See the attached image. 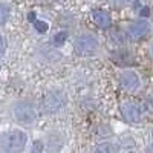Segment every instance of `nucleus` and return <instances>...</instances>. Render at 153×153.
Segmentation results:
<instances>
[{
  "mask_svg": "<svg viewBox=\"0 0 153 153\" xmlns=\"http://www.w3.org/2000/svg\"><path fill=\"white\" fill-rule=\"evenodd\" d=\"M12 117L20 124H31L37 118V107L31 101H19L12 107Z\"/></svg>",
  "mask_w": 153,
  "mask_h": 153,
  "instance_id": "7ed1b4c3",
  "label": "nucleus"
},
{
  "mask_svg": "<svg viewBox=\"0 0 153 153\" xmlns=\"http://www.w3.org/2000/svg\"><path fill=\"white\" fill-rule=\"evenodd\" d=\"M121 115L129 123H139V121H143L144 112L139 104L132 103V101H126V103L121 104Z\"/></svg>",
  "mask_w": 153,
  "mask_h": 153,
  "instance_id": "0eeeda50",
  "label": "nucleus"
},
{
  "mask_svg": "<svg viewBox=\"0 0 153 153\" xmlns=\"http://www.w3.org/2000/svg\"><path fill=\"white\" fill-rule=\"evenodd\" d=\"M9 17H11V6L8 3L0 2V26H3L9 20Z\"/></svg>",
  "mask_w": 153,
  "mask_h": 153,
  "instance_id": "1a4fd4ad",
  "label": "nucleus"
},
{
  "mask_svg": "<svg viewBox=\"0 0 153 153\" xmlns=\"http://www.w3.org/2000/svg\"><path fill=\"white\" fill-rule=\"evenodd\" d=\"M28 135L20 129L8 130L0 135V152L5 153H19L26 149Z\"/></svg>",
  "mask_w": 153,
  "mask_h": 153,
  "instance_id": "f257e3e1",
  "label": "nucleus"
},
{
  "mask_svg": "<svg viewBox=\"0 0 153 153\" xmlns=\"http://www.w3.org/2000/svg\"><path fill=\"white\" fill-rule=\"evenodd\" d=\"M152 135H153V132H152Z\"/></svg>",
  "mask_w": 153,
  "mask_h": 153,
  "instance_id": "dca6fc26",
  "label": "nucleus"
},
{
  "mask_svg": "<svg viewBox=\"0 0 153 153\" xmlns=\"http://www.w3.org/2000/svg\"><path fill=\"white\" fill-rule=\"evenodd\" d=\"M152 31V26L149 20L146 19H139V20H135L132 23H129V26H127L126 29V37L129 38V40H141V38L147 37Z\"/></svg>",
  "mask_w": 153,
  "mask_h": 153,
  "instance_id": "20e7f679",
  "label": "nucleus"
},
{
  "mask_svg": "<svg viewBox=\"0 0 153 153\" xmlns=\"http://www.w3.org/2000/svg\"><path fill=\"white\" fill-rule=\"evenodd\" d=\"M6 51V43H5V38L0 35V55H3Z\"/></svg>",
  "mask_w": 153,
  "mask_h": 153,
  "instance_id": "ddd939ff",
  "label": "nucleus"
},
{
  "mask_svg": "<svg viewBox=\"0 0 153 153\" xmlns=\"http://www.w3.org/2000/svg\"><path fill=\"white\" fill-rule=\"evenodd\" d=\"M91 17H92V22L101 29H109L112 26L110 14L107 11H104V9H94L91 12Z\"/></svg>",
  "mask_w": 153,
  "mask_h": 153,
  "instance_id": "6e6552de",
  "label": "nucleus"
},
{
  "mask_svg": "<svg viewBox=\"0 0 153 153\" xmlns=\"http://www.w3.org/2000/svg\"><path fill=\"white\" fill-rule=\"evenodd\" d=\"M66 104V95L61 91H49L43 97V109L46 113H55Z\"/></svg>",
  "mask_w": 153,
  "mask_h": 153,
  "instance_id": "39448f33",
  "label": "nucleus"
},
{
  "mask_svg": "<svg viewBox=\"0 0 153 153\" xmlns=\"http://www.w3.org/2000/svg\"><path fill=\"white\" fill-rule=\"evenodd\" d=\"M133 2V0H115V3L120 5V6H127V5H130Z\"/></svg>",
  "mask_w": 153,
  "mask_h": 153,
  "instance_id": "4468645a",
  "label": "nucleus"
},
{
  "mask_svg": "<svg viewBox=\"0 0 153 153\" xmlns=\"http://www.w3.org/2000/svg\"><path fill=\"white\" fill-rule=\"evenodd\" d=\"M66 40H68V32L66 31H58L54 35V38H52V42H54L55 46H63L66 43Z\"/></svg>",
  "mask_w": 153,
  "mask_h": 153,
  "instance_id": "9b49d317",
  "label": "nucleus"
},
{
  "mask_svg": "<svg viewBox=\"0 0 153 153\" xmlns=\"http://www.w3.org/2000/svg\"><path fill=\"white\" fill-rule=\"evenodd\" d=\"M94 150L95 152H104V153H113V152L118 150V146L117 144H112V143H101Z\"/></svg>",
  "mask_w": 153,
  "mask_h": 153,
  "instance_id": "9d476101",
  "label": "nucleus"
},
{
  "mask_svg": "<svg viewBox=\"0 0 153 153\" xmlns=\"http://www.w3.org/2000/svg\"><path fill=\"white\" fill-rule=\"evenodd\" d=\"M152 55H153V46H152Z\"/></svg>",
  "mask_w": 153,
  "mask_h": 153,
  "instance_id": "2eb2a0df",
  "label": "nucleus"
},
{
  "mask_svg": "<svg viewBox=\"0 0 153 153\" xmlns=\"http://www.w3.org/2000/svg\"><path fill=\"white\" fill-rule=\"evenodd\" d=\"M120 84L124 91L127 92H136L139 87H141V76L138 75L136 71L133 69H124L120 72L118 75Z\"/></svg>",
  "mask_w": 153,
  "mask_h": 153,
  "instance_id": "423d86ee",
  "label": "nucleus"
},
{
  "mask_svg": "<svg viewBox=\"0 0 153 153\" xmlns=\"http://www.w3.org/2000/svg\"><path fill=\"white\" fill-rule=\"evenodd\" d=\"M100 42L91 32H81L74 38V51L78 57H92L98 52Z\"/></svg>",
  "mask_w": 153,
  "mask_h": 153,
  "instance_id": "f03ea898",
  "label": "nucleus"
},
{
  "mask_svg": "<svg viewBox=\"0 0 153 153\" xmlns=\"http://www.w3.org/2000/svg\"><path fill=\"white\" fill-rule=\"evenodd\" d=\"M0 68H2V66H0Z\"/></svg>",
  "mask_w": 153,
  "mask_h": 153,
  "instance_id": "f3484780",
  "label": "nucleus"
},
{
  "mask_svg": "<svg viewBox=\"0 0 153 153\" xmlns=\"http://www.w3.org/2000/svg\"><path fill=\"white\" fill-rule=\"evenodd\" d=\"M34 22V26H35V29L40 32V34H45L46 31H48V23H45V22H40V20H35V19H29V22Z\"/></svg>",
  "mask_w": 153,
  "mask_h": 153,
  "instance_id": "f8f14e48",
  "label": "nucleus"
}]
</instances>
